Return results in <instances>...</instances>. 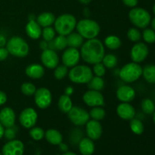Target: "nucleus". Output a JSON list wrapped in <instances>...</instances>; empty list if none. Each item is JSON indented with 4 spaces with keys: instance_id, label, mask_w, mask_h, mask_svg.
I'll list each match as a JSON object with an SVG mask.
<instances>
[{
    "instance_id": "nucleus-37",
    "label": "nucleus",
    "mask_w": 155,
    "mask_h": 155,
    "mask_svg": "<svg viewBox=\"0 0 155 155\" xmlns=\"http://www.w3.org/2000/svg\"><path fill=\"white\" fill-rule=\"evenodd\" d=\"M45 133L43 129L38 127H33L30 129L29 134L33 140L39 141L45 137Z\"/></svg>"
},
{
    "instance_id": "nucleus-20",
    "label": "nucleus",
    "mask_w": 155,
    "mask_h": 155,
    "mask_svg": "<svg viewBox=\"0 0 155 155\" xmlns=\"http://www.w3.org/2000/svg\"><path fill=\"white\" fill-rule=\"evenodd\" d=\"M25 74L27 77L33 80H39L42 78L45 74V69L40 64L33 63L26 68Z\"/></svg>"
},
{
    "instance_id": "nucleus-46",
    "label": "nucleus",
    "mask_w": 155,
    "mask_h": 155,
    "mask_svg": "<svg viewBox=\"0 0 155 155\" xmlns=\"http://www.w3.org/2000/svg\"><path fill=\"white\" fill-rule=\"evenodd\" d=\"M7 101V95L4 92L0 90V106L5 104Z\"/></svg>"
},
{
    "instance_id": "nucleus-10",
    "label": "nucleus",
    "mask_w": 155,
    "mask_h": 155,
    "mask_svg": "<svg viewBox=\"0 0 155 155\" xmlns=\"http://www.w3.org/2000/svg\"><path fill=\"white\" fill-rule=\"evenodd\" d=\"M38 114L36 110L33 107H26L19 115V122L23 127L31 129L37 123Z\"/></svg>"
},
{
    "instance_id": "nucleus-41",
    "label": "nucleus",
    "mask_w": 155,
    "mask_h": 155,
    "mask_svg": "<svg viewBox=\"0 0 155 155\" xmlns=\"http://www.w3.org/2000/svg\"><path fill=\"white\" fill-rule=\"evenodd\" d=\"M92 73L97 77H102L106 73V68L102 62H99L93 64V69H92Z\"/></svg>"
},
{
    "instance_id": "nucleus-3",
    "label": "nucleus",
    "mask_w": 155,
    "mask_h": 155,
    "mask_svg": "<svg viewBox=\"0 0 155 155\" xmlns=\"http://www.w3.org/2000/svg\"><path fill=\"white\" fill-rule=\"evenodd\" d=\"M76 29L84 39H91L97 38L100 33L101 27L95 21L89 18H83L77 22Z\"/></svg>"
},
{
    "instance_id": "nucleus-8",
    "label": "nucleus",
    "mask_w": 155,
    "mask_h": 155,
    "mask_svg": "<svg viewBox=\"0 0 155 155\" xmlns=\"http://www.w3.org/2000/svg\"><path fill=\"white\" fill-rule=\"evenodd\" d=\"M68 116L73 124L79 127L86 125L90 118L89 112L79 106H73L68 113Z\"/></svg>"
},
{
    "instance_id": "nucleus-50",
    "label": "nucleus",
    "mask_w": 155,
    "mask_h": 155,
    "mask_svg": "<svg viewBox=\"0 0 155 155\" xmlns=\"http://www.w3.org/2000/svg\"><path fill=\"white\" fill-rule=\"evenodd\" d=\"M7 43L5 37L3 35L0 34V47H4Z\"/></svg>"
},
{
    "instance_id": "nucleus-52",
    "label": "nucleus",
    "mask_w": 155,
    "mask_h": 155,
    "mask_svg": "<svg viewBox=\"0 0 155 155\" xmlns=\"http://www.w3.org/2000/svg\"><path fill=\"white\" fill-rule=\"evenodd\" d=\"M80 3H81L82 5H87L89 3L92 2V0H79Z\"/></svg>"
},
{
    "instance_id": "nucleus-26",
    "label": "nucleus",
    "mask_w": 155,
    "mask_h": 155,
    "mask_svg": "<svg viewBox=\"0 0 155 155\" xmlns=\"http://www.w3.org/2000/svg\"><path fill=\"white\" fill-rule=\"evenodd\" d=\"M58 107L62 113L68 114L73 107V102L71 96L66 94L61 95L58 101Z\"/></svg>"
},
{
    "instance_id": "nucleus-22",
    "label": "nucleus",
    "mask_w": 155,
    "mask_h": 155,
    "mask_svg": "<svg viewBox=\"0 0 155 155\" xmlns=\"http://www.w3.org/2000/svg\"><path fill=\"white\" fill-rule=\"evenodd\" d=\"M79 145V150L83 155H92L95 151V144L93 140L88 138H83Z\"/></svg>"
},
{
    "instance_id": "nucleus-31",
    "label": "nucleus",
    "mask_w": 155,
    "mask_h": 155,
    "mask_svg": "<svg viewBox=\"0 0 155 155\" xmlns=\"http://www.w3.org/2000/svg\"><path fill=\"white\" fill-rule=\"evenodd\" d=\"M130 127L133 133L136 135H141L144 132V124L140 120L137 118H133L130 120Z\"/></svg>"
},
{
    "instance_id": "nucleus-1",
    "label": "nucleus",
    "mask_w": 155,
    "mask_h": 155,
    "mask_svg": "<svg viewBox=\"0 0 155 155\" xmlns=\"http://www.w3.org/2000/svg\"><path fill=\"white\" fill-rule=\"evenodd\" d=\"M80 51L83 60L89 64L101 62L105 54L104 44L97 38L85 41L80 47Z\"/></svg>"
},
{
    "instance_id": "nucleus-58",
    "label": "nucleus",
    "mask_w": 155,
    "mask_h": 155,
    "mask_svg": "<svg viewBox=\"0 0 155 155\" xmlns=\"http://www.w3.org/2000/svg\"><path fill=\"white\" fill-rule=\"evenodd\" d=\"M154 104H155V100H154Z\"/></svg>"
},
{
    "instance_id": "nucleus-30",
    "label": "nucleus",
    "mask_w": 155,
    "mask_h": 155,
    "mask_svg": "<svg viewBox=\"0 0 155 155\" xmlns=\"http://www.w3.org/2000/svg\"><path fill=\"white\" fill-rule=\"evenodd\" d=\"M89 117L92 120H95L97 121H101L105 117L106 111L101 106L98 107H93L89 111Z\"/></svg>"
},
{
    "instance_id": "nucleus-49",
    "label": "nucleus",
    "mask_w": 155,
    "mask_h": 155,
    "mask_svg": "<svg viewBox=\"0 0 155 155\" xmlns=\"http://www.w3.org/2000/svg\"><path fill=\"white\" fill-rule=\"evenodd\" d=\"M73 93H74V88H73L72 86H68V87L65 89L64 94H66V95L71 96Z\"/></svg>"
},
{
    "instance_id": "nucleus-23",
    "label": "nucleus",
    "mask_w": 155,
    "mask_h": 155,
    "mask_svg": "<svg viewBox=\"0 0 155 155\" xmlns=\"http://www.w3.org/2000/svg\"><path fill=\"white\" fill-rule=\"evenodd\" d=\"M55 16L51 12H42L36 17V22L41 27H51L55 21Z\"/></svg>"
},
{
    "instance_id": "nucleus-39",
    "label": "nucleus",
    "mask_w": 155,
    "mask_h": 155,
    "mask_svg": "<svg viewBox=\"0 0 155 155\" xmlns=\"http://www.w3.org/2000/svg\"><path fill=\"white\" fill-rule=\"evenodd\" d=\"M56 35V31L54 28L51 27H43L42 30V36L44 40L47 41V42H50L52 41L54 39Z\"/></svg>"
},
{
    "instance_id": "nucleus-57",
    "label": "nucleus",
    "mask_w": 155,
    "mask_h": 155,
    "mask_svg": "<svg viewBox=\"0 0 155 155\" xmlns=\"http://www.w3.org/2000/svg\"><path fill=\"white\" fill-rule=\"evenodd\" d=\"M0 155H2V154H1V153H0Z\"/></svg>"
},
{
    "instance_id": "nucleus-53",
    "label": "nucleus",
    "mask_w": 155,
    "mask_h": 155,
    "mask_svg": "<svg viewBox=\"0 0 155 155\" xmlns=\"http://www.w3.org/2000/svg\"><path fill=\"white\" fill-rule=\"evenodd\" d=\"M150 24H151V29L155 31V18H154L152 20H151Z\"/></svg>"
},
{
    "instance_id": "nucleus-19",
    "label": "nucleus",
    "mask_w": 155,
    "mask_h": 155,
    "mask_svg": "<svg viewBox=\"0 0 155 155\" xmlns=\"http://www.w3.org/2000/svg\"><path fill=\"white\" fill-rule=\"evenodd\" d=\"M117 114L124 120H131L136 116V110L130 103L121 102L117 107Z\"/></svg>"
},
{
    "instance_id": "nucleus-56",
    "label": "nucleus",
    "mask_w": 155,
    "mask_h": 155,
    "mask_svg": "<svg viewBox=\"0 0 155 155\" xmlns=\"http://www.w3.org/2000/svg\"><path fill=\"white\" fill-rule=\"evenodd\" d=\"M153 12H154V14L155 15V3L154 4V5H153Z\"/></svg>"
},
{
    "instance_id": "nucleus-38",
    "label": "nucleus",
    "mask_w": 155,
    "mask_h": 155,
    "mask_svg": "<svg viewBox=\"0 0 155 155\" xmlns=\"http://www.w3.org/2000/svg\"><path fill=\"white\" fill-rule=\"evenodd\" d=\"M127 37L131 42H138L142 39V33L136 27H131L127 31Z\"/></svg>"
},
{
    "instance_id": "nucleus-9",
    "label": "nucleus",
    "mask_w": 155,
    "mask_h": 155,
    "mask_svg": "<svg viewBox=\"0 0 155 155\" xmlns=\"http://www.w3.org/2000/svg\"><path fill=\"white\" fill-rule=\"evenodd\" d=\"M34 101L39 108L46 109L51 105L52 101V95L51 91L45 87L36 89L34 94Z\"/></svg>"
},
{
    "instance_id": "nucleus-7",
    "label": "nucleus",
    "mask_w": 155,
    "mask_h": 155,
    "mask_svg": "<svg viewBox=\"0 0 155 155\" xmlns=\"http://www.w3.org/2000/svg\"><path fill=\"white\" fill-rule=\"evenodd\" d=\"M119 76L125 83H134L142 76V68L139 64L130 62L120 70Z\"/></svg>"
},
{
    "instance_id": "nucleus-16",
    "label": "nucleus",
    "mask_w": 155,
    "mask_h": 155,
    "mask_svg": "<svg viewBox=\"0 0 155 155\" xmlns=\"http://www.w3.org/2000/svg\"><path fill=\"white\" fill-rule=\"evenodd\" d=\"M86 132L87 136L92 140H98L102 135V126L100 121L89 120L86 124Z\"/></svg>"
},
{
    "instance_id": "nucleus-5",
    "label": "nucleus",
    "mask_w": 155,
    "mask_h": 155,
    "mask_svg": "<svg viewBox=\"0 0 155 155\" xmlns=\"http://www.w3.org/2000/svg\"><path fill=\"white\" fill-rule=\"evenodd\" d=\"M6 48L9 54L18 58L26 57L30 51V46L27 41L18 36H13L7 41Z\"/></svg>"
},
{
    "instance_id": "nucleus-32",
    "label": "nucleus",
    "mask_w": 155,
    "mask_h": 155,
    "mask_svg": "<svg viewBox=\"0 0 155 155\" xmlns=\"http://www.w3.org/2000/svg\"><path fill=\"white\" fill-rule=\"evenodd\" d=\"M102 64L105 66L106 68L112 69L115 68L118 64V58L115 54H104V58L102 59Z\"/></svg>"
},
{
    "instance_id": "nucleus-13",
    "label": "nucleus",
    "mask_w": 155,
    "mask_h": 155,
    "mask_svg": "<svg viewBox=\"0 0 155 155\" xmlns=\"http://www.w3.org/2000/svg\"><path fill=\"white\" fill-rule=\"evenodd\" d=\"M83 100L86 105L92 107H102L104 104V98L100 91L89 89L83 94Z\"/></svg>"
},
{
    "instance_id": "nucleus-4",
    "label": "nucleus",
    "mask_w": 155,
    "mask_h": 155,
    "mask_svg": "<svg viewBox=\"0 0 155 155\" xmlns=\"http://www.w3.org/2000/svg\"><path fill=\"white\" fill-rule=\"evenodd\" d=\"M93 77L92 70L88 65H76L68 72V77L76 84H87Z\"/></svg>"
},
{
    "instance_id": "nucleus-44",
    "label": "nucleus",
    "mask_w": 155,
    "mask_h": 155,
    "mask_svg": "<svg viewBox=\"0 0 155 155\" xmlns=\"http://www.w3.org/2000/svg\"><path fill=\"white\" fill-rule=\"evenodd\" d=\"M9 53L7 48L4 47H0V61H3L5 60L8 56Z\"/></svg>"
},
{
    "instance_id": "nucleus-29",
    "label": "nucleus",
    "mask_w": 155,
    "mask_h": 155,
    "mask_svg": "<svg viewBox=\"0 0 155 155\" xmlns=\"http://www.w3.org/2000/svg\"><path fill=\"white\" fill-rule=\"evenodd\" d=\"M87 87L91 90L100 91L101 92L104 87V80H103L102 77H97V76L94 77L93 76L92 78L87 83Z\"/></svg>"
},
{
    "instance_id": "nucleus-43",
    "label": "nucleus",
    "mask_w": 155,
    "mask_h": 155,
    "mask_svg": "<svg viewBox=\"0 0 155 155\" xmlns=\"http://www.w3.org/2000/svg\"><path fill=\"white\" fill-rule=\"evenodd\" d=\"M72 142H74V144H77L80 142V141L82 139V133L81 131L79 130H75L72 133L71 138Z\"/></svg>"
},
{
    "instance_id": "nucleus-2",
    "label": "nucleus",
    "mask_w": 155,
    "mask_h": 155,
    "mask_svg": "<svg viewBox=\"0 0 155 155\" xmlns=\"http://www.w3.org/2000/svg\"><path fill=\"white\" fill-rule=\"evenodd\" d=\"M77 21L71 14H63L55 18L54 28L58 35L67 36L74 32L77 27Z\"/></svg>"
},
{
    "instance_id": "nucleus-24",
    "label": "nucleus",
    "mask_w": 155,
    "mask_h": 155,
    "mask_svg": "<svg viewBox=\"0 0 155 155\" xmlns=\"http://www.w3.org/2000/svg\"><path fill=\"white\" fill-rule=\"evenodd\" d=\"M45 138L48 143L53 145H58L63 141L62 134L57 130L49 129L45 133Z\"/></svg>"
},
{
    "instance_id": "nucleus-45",
    "label": "nucleus",
    "mask_w": 155,
    "mask_h": 155,
    "mask_svg": "<svg viewBox=\"0 0 155 155\" xmlns=\"http://www.w3.org/2000/svg\"><path fill=\"white\" fill-rule=\"evenodd\" d=\"M122 2L126 6L133 8L136 7L138 2H139V0H122Z\"/></svg>"
},
{
    "instance_id": "nucleus-34",
    "label": "nucleus",
    "mask_w": 155,
    "mask_h": 155,
    "mask_svg": "<svg viewBox=\"0 0 155 155\" xmlns=\"http://www.w3.org/2000/svg\"><path fill=\"white\" fill-rule=\"evenodd\" d=\"M142 110L145 114L148 115H151L155 111V104L154 101L150 98H145L141 103Z\"/></svg>"
},
{
    "instance_id": "nucleus-47",
    "label": "nucleus",
    "mask_w": 155,
    "mask_h": 155,
    "mask_svg": "<svg viewBox=\"0 0 155 155\" xmlns=\"http://www.w3.org/2000/svg\"><path fill=\"white\" fill-rule=\"evenodd\" d=\"M39 48H40V49H42V51L48 49V42H47V41L42 39V41H40V42H39Z\"/></svg>"
},
{
    "instance_id": "nucleus-40",
    "label": "nucleus",
    "mask_w": 155,
    "mask_h": 155,
    "mask_svg": "<svg viewBox=\"0 0 155 155\" xmlns=\"http://www.w3.org/2000/svg\"><path fill=\"white\" fill-rule=\"evenodd\" d=\"M142 38L144 41L148 44H153L155 42V31L152 29L145 28L144 29L142 33Z\"/></svg>"
},
{
    "instance_id": "nucleus-51",
    "label": "nucleus",
    "mask_w": 155,
    "mask_h": 155,
    "mask_svg": "<svg viewBox=\"0 0 155 155\" xmlns=\"http://www.w3.org/2000/svg\"><path fill=\"white\" fill-rule=\"evenodd\" d=\"M4 133H5V127L0 124V139L4 136Z\"/></svg>"
},
{
    "instance_id": "nucleus-14",
    "label": "nucleus",
    "mask_w": 155,
    "mask_h": 155,
    "mask_svg": "<svg viewBox=\"0 0 155 155\" xmlns=\"http://www.w3.org/2000/svg\"><path fill=\"white\" fill-rule=\"evenodd\" d=\"M42 65L48 69H54L59 64V57L54 50L48 48L42 51L41 54Z\"/></svg>"
},
{
    "instance_id": "nucleus-17",
    "label": "nucleus",
    "mask_w": 155,
    "mask_h": 155,
    "mask_svg": "<svg viewBox=\"0 0 155 155\" xmlns=\"http://www.w3.org/2000/svg\"><path fill=\"white\" fill-rule=\"evenodd\" d=\"M16 114L12 107H5L0 110V124L5 127L8 128L15 126Z\"/></svg>"
},
{
    "instance_id": "nucleus-18",
    "label": "nucleus",
    "mask_w": 155,
    "mask_h": 155,
    "mask_svg": "<svg viewBox=\"0 0 155 155\" xmlns=\"http://www.w3.org/2000/svg\"><path fill=\"white\" fill-rule=\"evenodd\" d=\"M116 95L117 99L121 102L130 103L136 98V91L132 86L124 85L118 88Z\"/></svg>"
},
{
    "instance_id": "nucleus-25",
    "label": "nucleus",
    "mask_w": 155,
    "mask_h": 155,
    "mask_svg": "<svg viewBox=\"0 0 155 155\" xmlns=\"http://www.w3.org/2000/svg\"><path fill=\"white\" fill-rule=\"evenodd\" d=\"M67 37V42H68V46L72 47V48H79L82 46L84 41V38L77 32V33H74L72 32L70 33L69 35L66 36Z\"/></svg>"
},
{
    "instance_id": "nucleus-15",
    "label": "nucleus",
    "mask_w": 155,
    "mask_h": 155,
    "mask_svg": "<svg viewBox=\"0 0 155 155\" xmlns=\"http://www.w3.org/2000/svg\"><path fill=\"white\" fill-rule=\"evenodd\" d=\"M24 152V145L21 141L13 139L5 144L2 150V155H23Z\"/></svg>"
},
{
    "instance_id": "nucleus-36",
    "label": "nucleus",
    "mask_w": 155,
    "mask_h": 155,
    "mask_svg": "<svg viewBox=\"0 0 155 155\" xmlns=\"http://www.w3.org/2000/svg\"><path fill=\"white\" fill-rule=\"evenodd\" d=\"M68 72H69V70H68V67H66L64 64H58L54 68V77L56 80H61L67 75H68Z\"/></svg>"
},
{
    "instance_id": "nucleus-21",
    "label": "nucleus",
    "mask_w": 155,
    "mask_h": 155,
    "mask_svg": "<svg viewBox=\"0 0 155 155\" xmlns=\"http://www.w3.org/2000/svg\"><path fill=\"white\" fill-rule=\"evenodd\" d=\"M42 30L36 21H29L25 27L26 33L32 39H39L42 36Z\"/></svg>"
},
{
    "instance_id": "nucleus-12",
    "label": "nucleus",
    "mask_w": 155,
    "mask_h": 155,
    "mask_svg": "<svg viewBox=\"0 0 155 155\" xmlns=\"http://www.w3.org/2000/svg\"><path fill=\"white\" fill-rule=\"evenodd\" d=\"M80 58V51L78 48L67 47L62 54L61 59L64 65L68 67V68H71L78 64Z\"/></svg>"
},
{
    "instance_id": "nucleus-54",
    "label": "nucleus",
    "mask_w": 155,
    "mask_h": 155,
    "mask_svg": "<svg viewBox=\"0 0 155 155\" xmlns=\"http://www.w3.org/2000/svg\"><path fill=\"white\" fill-rule=\"evenodd\" d=\"M62 155H77V154L74 152H71V151H67V152H64Z\"/></svg>"
},
{
    "instance_id": "nucleus-28",
    "label": "nucleus",
    "mask_w": 155,
    "mask_h": 155,
    "mask_svg": "<svg viewBox=\"0 0 155 155\" xmlns=\"http://www.w3.org/2000/svg\"><path fill=\"white\" fill-rule=\"evenodd\" d=\"M144 79L151 84H155V64H148L142 68Z\"/></svg>"
},
{
    "instance_id": "nucleus-33",
    "label": "nucleus",
    "mask_w": 155,
    "mask_h": 155,
    "mask_svg": "<svg viewBox=\"0 0 155 155\" xmlns=\"http://www.w3.org/2000/svg\"><path fill=\"white\" fill-rule=\"evenodd\" d=\"M53 47L54 49L59 50H64L68 46V42H67V37L61 35H58V36H55L54 39L52 40Z\"/></svg>"
},
{
    "instance_id": "nucleus-55",
    "label": "nucleus",
    "mask_w": 155,
    "mask_h": 155,
    "mask_svg": "<svg viewBox=\"0 0 155 155\" xmlns=\"http://www.w3.org/2000/svg\"><path fill=\"white\" fill-rule=\"evenodd\" d=\"M153 121H154V125H155V111H154V113L153 114Z\"/></svg>"
},
{
    "instance_id": "nucleus-6",
    "label": "nucleus",
    "mask_w": 155,
    "mask_h": 155,
    "mask_svg": "<svg viewBox=\"0 0 155 155\" xmlns=\"http://www.w3.org/2000/svg\"><path fill=\"white\" fill-rule=\"evenodd\" d=\"M129 19L136 28L145 29L151 23V16L146 9L135 7L129 12Z\"/></svg>"
},
{
    "instance_id": "nucleus-27",
    "label": "nucleus",
    "mask_w": 155,
    "mask_h": 155,
    "mask_svg": "<svg viewBox=\"0 0 155 155\" xmlns=\"http://www.w3.org/2000/svg\"><path fill=\"white\" fill-rule=\"evenodd\" d=\"M122 45L121 39L115 35H110L104 39V45L110 50H117Z\"/></svg>"
},
{
    "instance_id": "nucleus-48",
    "label": "nucleus",
    "mask_w": 155,
    "mask_h": 155,
    "mask_svg": "<svg viewBox=\"0 0 155 155\" xmlns=\"http://www.w3.org/2000/svg\"><path fill=\"white\" fill-rule=\"evenodd\" d=\"M58 145H59V149H60L62 152L64 153V152H67V151H68V146L66 145V144L61 142V143L59 144Z\"/></svg>"
},
{
    "instance_id": "nucleus-11",
    "label": "nucleus",
    "mask_w": 155,
    "mask_h": 155,
    "mask_svg": "<svg viewBox=\"0 0 155 155\" xmlns=\"http://www.w3.org/2000/svg\"><path fill=\"white\" fill-rule=\"evenodd\" d=\"M149 54V49L147 45L144 42H136L134 45L132 47L130 51V58L133 62L135 63H142L143 62Z\"/></svg>"
},
{
    "instance_id": "nucleus-35",
    "label": "nucleus",
    "mask_w": 155,
    "mask_h": 155,
    "mask_svg": "<svg viewBox=\"0 0 155 155\" xmlns=\"http://www.w3.org/2000/svg\"><path fill=\"white\" fill-rule=\"evenodd\" d=\"M21 91L26 96H32L34 95L36 91V87L33 83L25 82L21 86Z\"/></svg>"
},
{
    "instance_id": "nucleus-42",
    "label": "nucleus",
    "mask_w": 155,
    "mask_h": 155,
    "mask_svg": "<svg viewBox=\"0 0 155 155\" xmlns=\"http://www.w3.org/2000/svg\"><path fill=\"white\" fill-rule=\"evenodd\" d=\"M17 135V130L16 128L15 127V126L12 127H8V128H6V130H5L4 133V136L5 137L6 139L8 140H13L15 139Z\"/></svg>"
}]
</instances>
